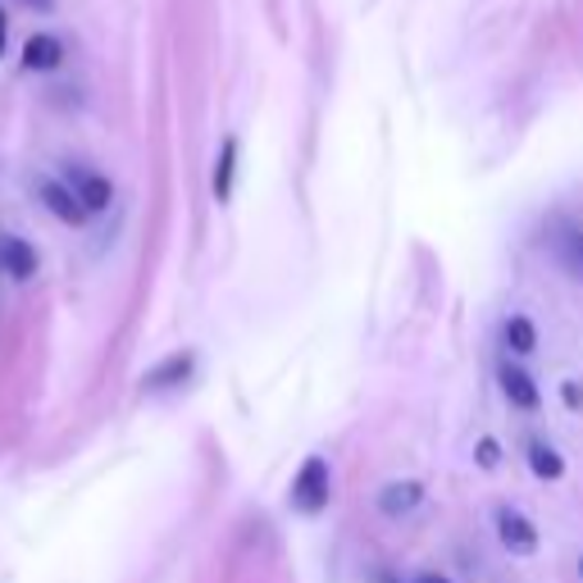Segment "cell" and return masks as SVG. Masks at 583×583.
Instances as JSON below:
<instances>
[{"label": "cell", "instance_id": "6da1fadb", "mask_svg": "<svg viewBox=\"0 0 583 583\" xmlns=\"http://www.w3.org/2000/svg\"><path fill=\"white\" fill-rule=\"evenodd\" d=\"M329 501H333V470H329V456L310 451V456L301 460V470L292 475V483H288V507H292L296 516H305V520H315V516L329 511Z\"/></svg>", "mask_w": 583, "mask_h": 583}, {"label": "cell", "instance_id": "7a4b0ae2", "mask_svg": "<svg viewBox=\"0 0 583 583\" xmlns=\"http://www.w3.org/2000/svg\"><path fill=\"white\" fill-rule=\"evenodd\" d=\"M197 352L191 346H178V352H169L165 361H155L146 374H142V397H160V393H178V387H187L191 378H197Z\"/></svg>", "mask_w": 583, "mask_h": 583}, {"label": "cell", "instance_id": "3957f363", "mask_svg": "<svg viewBox=\"0 0 583 583\" xmlns=\"http://www.w3.org/2000/svg\"><path fill=\"white\" fill-rule=\"evenodd\" d=\"M492 529H497V542H501V548H507L511 556H538V548H542L538 524H533L520 507H497V511H492Z\"/></svg>", "mask_w": 583, "mask_h": 583}, {"label": "cell", "instance_id": "277c9868", "mask_svg": "<svg viewBox=\"0 0 583 583\" xmlns=\"http://www.w3.org/2000/svg\"><path fill=\"white\" fill-rule=\"evenodd\" d=\"M497 387H501V397H507V406H516L524 415L542 410V387H538V378L520 361H511V356L497 361Z\"/></svg>", "mask_w": 583, "mask_h": 583}, {"label": "cell", "instance_id": "5b68a950", "mask_svg": "<svg viewBox=\"0 0 583 583\" xmlns=\"http://www.w3.org/2000/svg\"><path fill=\"white\" fill-rule=\"evenodd\" d=\"M64 183L73 187V197L83 201L87 215H105L114 206V183L101 174V169H87V165H69L64 169Z\"/></svg>", "mask_w": 583, "mask_h": 583}, {"label": "cell", "instance_id": "8992f818", "mask_svg": "<svg viewBox=\"0 0 583 583\" xmlns=\"http://www.w3.org/2000/svg\"><path fill=\"white\" fill-rule=\"evenodd\" d=\"M424 497H429V492H424L419 479H393V483H383L374 492V507H378L383 520H406V516H415L424 507Z\"/></svg>", "mask_w": 583, "mask_h": 583}, {"label": "cell", "instance_id": "52a82bcc", "mask_svg": "<svg viewBox=\"0 0 583 583\" xmlns=\"http://www.w3.org/2000/svg\"><path fill=\"white\" fill-rule=\"evenodd\" d=\"M37 201H42L60 223H69V228H83L92 215L83 210V201L73 197V187L64 183V178H37Z\"/></svg>", "mask_w": 583, "mask_h": 583}, {"label": "cell", "instance_id": "ba28073f", "mask_svg": "<svg viewBox=\"0 0 583 583\" xmlns=\"http://www.w3.org/2000/svg\"><path fill=\"white\" fill-rule=\"evenodd\" d=\"M238 165H242V142H238V133H228V137L219 142L215 174H210V191H215L219 206L232 201V187H238Z\"/></svg>", "mask_w": 583, "mask_h": 583}, {"label": "cell", "instance_id": "9c48e42d", "mask_svg": "<svg viewBox=\"0 0 583 583\" xmlns=\"http://www.w3.org/2000/svg\"><path fill=\"white\" fill-rule=\"evenodd\" d=\"M19 64L28 73H55L64 64V42L55 32H32L23 42V51H19Z\"/></svg>", "mask_w": 583, "mask_h": 583}, {"label": "cell", "instance_id": "30bf717a", "mask_svg": "<svg viewBox=\"0 0 583 583\" xmlns=\"http://www.w3.org/2000/svg\"><path fill=\"white\" fill-rule=\"evenodd\" d=\"M524 460H529L533 479H542V483H561V479H565V456H561V447L548 443V438H529V443H524Z\"/></svg>", "mask_w": 583, "mask_h": 583}, {"label": "cell", "instance_id": "8fae6325", "mask_svg": "<svg viewBox=\"0 0 583 583\" xmlns=\"http://www.w3.org/2000/svg\"><path fill=\"white\" fill-rule=\"evenodd\" d=\"M0 269H6L10 279L28 283V279H37V269H42V256L23 238H0Z\"/></svg>", "mask_w": 583, "mask_h": 583}, {"label": "cell", "instance_id": "7c38bea8", "mask_svg": "<svg viewBox=\"0 0 583 583\" xmlns=\"http://www.w3.org/2000/svg\"><path fill=\"white\" fill-rule=\"evenodd\" d=\"M501 352L511 361H524L538 352V324L529 315H507L501 320Z\"/></svg>", "mask_w": 583, "mask_h": 583}, {"label": "cell", "instance_id": "4fadbf2b", "mask_svg": "<svg viewBox=\"0 0 583 583\" xmlns=\"http://www.w3.org/2000/svg\"><path fill=\"white\" fill-rule=\"evenodd\" d=\"M475 465H479V470H497V465H501V443L492 434H483L475 443Z\"/></svg>", "mask_w": 583, "mask_h": 583}, {"label": "cell", "instance_id": "5bb4252c", "mask_svg": "<svg viewBox=\"0 0 583 583\" xmlns=\"http://www.w3.org/2000/svg\"><path fill=\"white\" fill-rule=\"evenodd\" d=\"M561 256H565V264H570V274L583 283V232H570V238L561 242Z\"/></svg>", "mask_w": 583, "mask_h": 583}, {"label": "cell", "instance_id": "9a60e30c", "mask_svg": "<svg viewBox=\"0 0 583 583\" xmlns=\"http://www.w3.org/2000/svg\"><path fill=\"white\" fill-rule=\"evenodd\" d=\"M561 402L570 415H583V378H561Z\"/></svg>", "mask_w": 583, "mask_h": 583}, {"label": "cell", "instance_id": "2e32d148", "mask_svg": "<svg viewBox=\"0 0 583 583\" xmlns=\"http://www.w3.org/2000/svg\"><path fill=\"white\" fill-rule=\"evenodd\" d=\"M19 6H28V10H37V14H51L55 0H19Z\"/></svg>", "mask_w": 583, "mask_h": 583}, {"label": "cell", "instance_id": "e0dca14e", "mask_svg": "<svg viewBox=\"0 0 583 583\" xmlns=\"http://www.w3.org/2000/svg\"><path fill=\"white\" fill-rule=\"evenodd\" d=\"M6 46H10V19H6V10H0V55H6Z\"/></svg>", "mask_w": 583, "mask_h": 583}, {"label": "cell", "instance_id": "ac0fdd59", "mask_svg": "<svg viewBox=\"0 0 583 583\" xmlns=\"http://www.w3.org/2000/svg\"><path fill=\"white\" fill-rule=\"evenodd\" d=\"M415 583H451V579H447V574H443V570H429V574H419V579H415Z\"/></svg>", "mask_w": 583, "mask_h": 583}, {"label": "cell", "instance_id": "d6986e66", "mask_svg": "<svg viewBox=\"0 0 583 583\" xmlns=\"http://www.w3.org/2000/svg\"><path fill=\"white\" fill-rule=\"evenodd\" d=\"M579 583H583V556H579Z\"/></svg>", "mask_w": 583, "mask_h": 583}, {"label": "cell", "instance_id": "ffe728a7", "mask_svg": "<svg viewBox=\"0 0 583 583\" xmlns=\"http://www.w3.org/2000/svg\"><path fill=\"white\" fill-rule=\"evenodd\" d=\"M393 583H402V579H393Z\"/></svg>", "mask_w": 583, "mask_h": 583}]
</instances>
